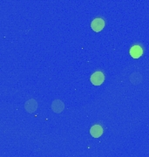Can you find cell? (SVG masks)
I'll use <instances>...</instances> for the list:
<instances>
[{"label":"cell","instance_id":"6da1fadb","mask_svg":"<svg viewBox=\"0 0 149 157\" xmlns=\"http://www.w3.org/2000/svg\"><path fill=\"white\" fill-rule=\"evenodd\" d=\"M90 79H91L92 84H94V86H99V85H101L104 82L105 76L101 72H96L91 76Z\"/></svg>","mask_w":149,"mask_h":157},{"label":"cell","instance_id":"7a4b0ae2","mask_svg":"<svg viewBox=\"0 0 149 157\" xmlns=\"http://www.w3.org/2000/svg\"><path fill=\"white\" fill-rule=\"evenodd\" d=\"M105 26V21L102 18H95L94 21L92 22L91 27L94 30V32L99 33Z\"/></svg>","mask_w":149,"mask_h":157},{"label":"cell","instance_id":"3957f363","mask_svg":"<svg viewBox=\"0 0 149 157\" xmlns=\"http://www.w3.org/2000/svg\"><path fill=\"white\" fill-rule=\"evenodd\" d=\"M64 107H65L64 103L59 100H55L52 103V109L53 110V112L57 113L62 112L64 110Z\"/></svg>","mask_w":149,"mask_h":157},{"label":"cell","instance_id":"277c9868","mask_svg":"<svg viewBox=\"0 0 149 157\" xmlns=\"http://www.w3.org/2000/svg\"><path fill=\"white\" fill-rule=\"evenodd\" d=\"M90 133H91L92 136L94 137V138H99L103 134V128L99 125H95V126L91 128Z\"/></svg>","mask_w":149,"mask_h":157},{"label":"cell","instance_id":"5b68a950","mask_svg":"<svg viewBox=\"0 0 149 157\" xmlns=\"http://www.w3.org/2000/svg\"><path fill=\"white\" fill-rule=\"evenodd\" d=\"M25 107V109L28 113H33L36 111V109L38 107V103L36 102L35 100L32 99V100H29L28 101H26Z\"/></svg>","mask_w":149,"mask_h":157},{"label":"cell","instance_id":"8992f818","mask_svg":"<svg viewBox=\"0 0 149 157\" xmlns=\"http://www.w3.org/2000/svg\"><path fill=\"white\" fill-rule=\"evenodd\" d=\"M142 48L139 45H134L130 49V55L133 59H139V57L142 55Z\"/></svg>","mask_w":149,"mask_h":157}]
</instances>
